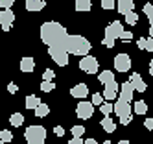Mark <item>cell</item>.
<instances>
[{"mask_svg": "<svg viewBox=\"0 0 153 144\" xmlns=\"http://www.w3.org/2000/svg\"><path fill=\"white\" fill-rule=\"evenodd\" d=\"M68 37V31L63 24L56 20H50V22H45L41 26V41L46 44L48 48H63L65 41Z\"/></svg>", "mask_w": 153, "mask_h": 144, "instance_id": "1", "label": "cell"}, {"mask_svg": "<svg viewBox=\"0 0 153 144\" xmlns=\"http://www.w3.org/2000/svg\"><path fill=\"white\" fill-rule=\"evenodd\" d=\"M63 48L67 50L68 55L72 54V55L85 57V55H89V52H91V43H89V39L83 37V35H70V33H68L67 41H65V44H63Z\"/></svg>", "mask_w": 153, "mask_h": 144, "instance_id": "2", "label": "cell"}, {"mask_svg": "<svg viewBox=\"0 0 153 144\" xmlns=\"http://www.w3.org/2000/svg\"><path fill=\"white\" fill-rule=\"evenodd\" d=\"M24 139L28 144H45L46 140V129L42 126H30L24 131Z\"/></svg>", "mask_w": 153, "mask_h": 144, "instance_id": "3", "label": "cell"}, {"mask_svg": "<svg viewBox=\"0 0 153 144\" xmlns=\"http://www.w3.org/2000/svg\"><path fill=\"white\" fill-rule=\"evenodd\" d=\"M79 69L87 74H96L98 70H100V63H98L96 57H92V55H85V57H81L79 61Z\"/></svg>", "mask_w": 153, "mask_h": 144, "instance_id": "4", "label": "cell"}, {"mask_svg": "<svg viewBox=\"0 0 153 144\" xmlns=\"http://www.w3.org/2000/svg\"><path fill=\"white\" fill-rule=\"evenodd\" d=\"M48 52H50V57L56 61L59 66H67L68 65L70 57H68V54H67L65 48H48Z\"/></svg>", "mask_w": 153, "mask_h": 144, "instance_id": "5", "label": "cell"}, {"mask_svg": "<svg viewBox=\"0 0 153 144\" xmlns=\"http://www.w3.org/2000/svg\"><path fill=\"white\" fill-rule=\"evenodd\" d=\"M114 70L116 72H129L131 70V57L127 54H118L114 57Z\"/></svg>", "mask_w": 153, "mask_h": 144, "instance_id": "6", "label": "cell"}, {"mask_svg": "<svg viewBox=\"0 0 153 144\" xmlns=\"http://www.w3.org/2000/svg\"><path fill=\"white\" fill-rule=\"evenodd\" d=\"M133 93H135L133 85H131L129 81H126V83L120 85V91H118V100H120V102H126V104L133 102Z\"/></svg>", "mask_w": 153, "mask_h": 144, "instance_id": "7", "label": "cell"}, {"mask_svg": "<svg viewBox=\"0 0 153 144\" xmlns=\"http://www.w3.org/2000/svg\"><path fill=\"white\" fill-rule=\"evenodd\" d=\"M122 31H124V26H122V22L120 20H113L111 24H109L105 28V37L109 39H120V35H122Z\"/></svg>", "mask_w": 153, "mask_h": 144, "instance_id": "8", "label": "cell"}, {"mask_svg": "<svg viewBox=\"0 0 153 144\" xmlns=\"http://www.w3.org/2000/svg\"><path fill=\"white\" fill-rule=\"evenodd\" d=\"M92 113H94V105H92V102H79L78 107H76V115H78L81 120L91 118Z\"/></svg>", "mask_w": 153, "mask_h": 144, "instance_id": "9", "label": "cell"}, {"mask_svg": "<svg viewBox=\"0 0 153 144\" xmlns=\"http://www.w3.org/2000/svg\"><path fill=\"white\" fill-rule=\"evenodd\" d=\"M13 20H15V13L11 9H6V11H0V26H2L4 31H9L13 26Z\"/></svg>", "mask_w": 153, "mask_h": 144, "instance_id": "10", "label": "cell"}, {"mask_svg": "<svg viewBox=\"0 0 153 144\" xmlns=\"http://www.w3.org/2000/svg\"><path fill=\"white\" fill-rule=\"evenodd\" d=\"M113 113L122 120V118H127V116H131V104H126V102H118L113 105Z\"/></svg>", "mask_w": 153, "mask_h": 144, "instance_id": "11", "label": "cell"}, {"mask_svg": "<svg viewBox=\"0 0 153 144\" xmlns=\"http://www.w3.org/2000/svg\"><path fill=\"white\" fill-rule=\"evenodd\" d=\"M129 83L133 85V89H135V91H138V93H144L146 89H148L146 81L142 80V76H140L138 72H133V74H131V80H129Z\"/></svg>", "mask_w": 153, "mask_h": 144, "instance_id": "12", "label": "cell"}, {"mask_svg": "<svg viewBox=\"0 0 153 144\" xmlns=\"http://www.w3.org/2000/svg\"><path fill=\"white\" fill-rule=\"evenodd\" d=\"M70 96L79 98V100H85L87 96H89V87H87L85 83H78V85H74V87L70 89Z\"/></svg>", "mask_w": 153, "mask_h": 144, "instance_id": "13", "label": "cell"}, {"mask_svg": "<svg viewBox=\"0 0 153 144\" xmlns=\"http://www.w3.org/2000/svg\"><path fill=\"white\" fill-rule=\"evenodd\" d=\"M118 91H120V85H118L116 81L109 83V85L105 87V91H103V100H107V102H111V100L118 98Z\"/></svg>", "mask_w": 153, "mask_h": 144, "instance_id": "14", "label": "cell"}, {"mask_svg": "<svg viewBox=\"0 0 153 144\" xmlns=\"http://www.w3.org/2000/svg\"><path fill=\"white\" fill-rule=\"evenodd\" d=\"M98 81L107 87L109 83L116 81V80H114V72H111V70H103V72H100V74H98Z\"/></svg>", "mask_w": 153, "mask_h": 144, "instance_id": "15", "label": "cell"}, {"mask_svg": "<svg viewBox=\"0 0 153 144\" xmlns=\"http://www.w3.org/2000/svg\"><path fill=\"white\" fill-rule=\"evenodd\" d=\"M133 7H135V4L131 2V0H120V2L116 4V9L120 11V13H124V15L131 13V11H133Z\"/></svg>", "mask_w": 153, "mask_h": 144, "instance_id": "16", "label": "cell"}, {"mask_svg": "<svg viewBox=\"0 0 153 144\" xmlns=\"http://www.w3.org/2000/svg\"><path fill=\"white\" fill-rule=\"evenodd\" d=\"M33 69H35L33 57H22L20 59V70L22 72H33Z\"/></svg>", "mask_w": 153, "mask_h": 144, "instance_id": "17", "label": "cell"}, {"mask_svg": "<svg viewBox=\"0 0 153 144\" xmlns=\"http://www.w3.org/2000/svg\"><path fill=\"white\" fill-rule=\"evenodd\" d=\"M42 102L37 98V96H33V94H30V96H26V102H24V105H26V109H37L39 105H41Z\"/></svg>", "mask_w": 153, "mask_h": 144, "instance_id": "18", "label": "cell"}, {"mask_svg": "<svg viewBox=\"0 0 153 144\" xmlns=\"http://www.w3.org/2000/svg\"><path fill=\"white\" fill-rule=\"evenodd\" d=\"M42 7H45L42 0H26V9L28 11H41Z\"/></svg>", "mask_w": 153, "mask_h": 144, "instance_id": "19", "label": "cell"}, {"mask_svg": "<svg viewBox=\"0 0 153 144\" xmlns=\"http://www.w3.org/2000/svg\"><path fill=\"white\" fill-rule=\"evenodd\" d=\"M102 128H103V131H107V133H114V131H116V124L111 120V116H103Z\"/></svg>", "mask_w": 153, "mask_h": 144, "instance_id": "20", "label": "cell"}, {"mask_svg": "<svg viewBox=\"0 0 153 144\" xmlns=\"http://www.w3.org/2000/svg\"><path fill=\"white\" fill-rule=\"evenodd\" d=\"M92 4L91 0H78L76 2V11H79V13H87V11H91Z\"/></svg>", "mask_w": 153, "mask_h": 144, "instance_id": "21", "label": "cell"}, {"mask_svg": "<svg viewBox=\"0 0 153 144\" xmlns=\"http://www.w3.org/2000/svg\"><path fill=\"white\" fill-rule=\"evenodd\" d=\"M133 111L137 115H146L148 113V104L144 102V100H137L135 105H133Z\"/></svg>", "mask_w": 153, "mask_h": 144, "instance_id": "22", "label": "cell"}, {"mask_svg": "<svg viewBox=\"0 0 153 144\" xmlns=\"http://www.w3.org/2000/svg\"><path fill=\"white\" fill-rule=\"evenodd\" d=\"M9 124H11V126H15V128L22 126V124H24V116L20 115V113H13L11 116H9Z\"/></svg>", "mask_w": 153, "mask_h": 144, "instance_id": "23", "label": "cell"}, {"mask_svg": "<svg viewBox=\"0 0 153 144\" xmlns=\"http://www.w3.org/2000/svg\"><path fill=\"white\" fill-rule=\"evenodd\" d=\"M48 113H50V107H48L46 104H41V105L35 109V116H39V118H45V116H48Z\"/></svg>", "mask_w": 153, "mask_h": 144, "instance_id": "24", "label": "cell"}, {"mask_svg": "<svg viewBox=\"0 0 153 144\" xmlns=\"http://www.w3.org/2000/svg\"><path fill=\"white\" fill-rule=\"evenodd\" d=\"M126 22L129 26H135L137 22H138V13H135V11H131V13L126 15Z\"/></svg>", "mask_w": 153, "mask_h": 144, "instance_id": "25", "label": "cell"}, {"mask_svg": "<svg viewBox=\"0 0 153 144\" xmlns=\"http://www.w3.org/2000/svg\"><path fill=\"white\" fill-rule=\"evenodd\" d=\"M0 140H2V142H11V140H13V133L7 131V129L0 131Z\"/></svg>", "mask_w": 153, "mask_h": 144, "instance_id": "26", "label": "cell"}, {"mask_svg": "<svg viewBox=\"0 0 153 144\" xmlns=\"http://www.w3.org/2000/svg\"><path fill=\"white\" fill-rule=\"evenodd\" d=\"M100 111H102V115H103V116H109V115L113 113V105L109 104V102H105V104L100 105Z\"/></svg>", "mask_w": 153, "mask_h": 144, "instance_id": "27", "label": "cell"}, {"mask_svg": "<svg viewBox=\"0 0 153 144\" xmlns=\"http://www.w3.org/2000/svg\"><path fill=\"white\" fill-rule=\"evenodd\" d=\"M83 133H85V128H83V126H74V128H72V135H74V139H81Z\"/></svg>", "mask_w": 153, "mask_h": 144, "instance_id": "28", "label": "cell"}, {"mask_svg": "<svg viewBox=\"0 0 153 144\" xmlns=\"http://www.w3.org/2000/svg\"><path fill=\"white\" fill-rule=\"evenodd\" d=\"M53 78H56V72L50 70V69H46V70H45V74H42V80L48 81V83H53Z\"/></svg>", "mask_w": 153, "mask_h": 144, "instance_id": "29", "label": "cell"}, {"mask_svg": "<svg viewBox=\"0 0 153 144\" xmlns=\"http://www.w3.org/2000/svg\"><path fill=\"white\" fill-rule=\"evenodd\" d=\"M102 104H105V100H103V94H100V93L92 94V105H102Z\"/></svg>", "mask_w": 153, "mask_h": 144, "instance_id": "30", "label": "cell"}, {"mask_svg": "<svg viewBox=\"0 0 153 144\" xmlns=\"http://www.w3.org/2000/svg\"><path fill=\"white\" fill-rule=\"evenodd\" d=\"M53 89H56V85H53V83H48V81H42L41 83V91L42 93H50V91H53Z\"/></svg>", "mask_w": 153, "mask_h": 144, "instance_id": "31", "label": "cell"}, {"mask_svg": "<svg viewBox=\"0 0 153 144\" xmlns=\"http://www.w3.org/2000/svg\"><path fill=\"white\" fill-rule=\"evenodd\" d=\"M144 13H146V17H148L149 22H151V20H153V6H151V4H146V6H144Z\"/></svg>", "mask_w": 153, "mask_h": 144, "instance_id": "32", "label": "cell"}, {"mask_svg": "<svg viewBox=\"0 0 153 144\" xmlns=\"http://www.w3.org/2000/svg\"><path fill=\"white\" fill-rule=\"evenodd\" d=\"M11 6H13V0H0V7H2V11L11 9Z\"/></svg>", "mask_w": 153, "mask_h": 144, "instance_id": "33", "label": "cell"}, {"mask_svg": "<svg viewBox=\"0 0 153 144\" xmlns=\"http://www.w3.org/2000/svg\"><path fill=\"white\" fill-rule=\"evenodd\" d=\"M102 7H103V9H114V7H116V2H113V0H103V2H102Z\"/></svg>", "mask_w": 153, "mask_h": 144, "instance_id": "34", "label": "cell"}, {"mask_svg": "<svg viewBox=\"0 0 153 144\" xmlns=\"http://www.w3.org/2000/svg\"><path fill=\"white\" fill-rule=\"evenodd\" d=\"M120 39H124V41H131V39H133V33H131L129 30H124V31H122V35H120Z\"/></svg>", "mask_w": 153, "mask_h": 144, "instance_id": "35", "label": "cell"}, {"mask_svg": "<svg viewBox=\"0 0 153 144\" xmlns=\"http://www.w3.org/2000/svg\"><path fill=\"white\" fill-rule=\"evenodd\" d=\"M102 44H103V46H107V48H113V46H114V41H113V39H109V37H103Z\"/></svg>", "mask_w": 153, "mask_h": 144, "instance_id": "36", "label": "cell"}, {"mask_svg": "<svg viewBox=\"0 0 153 144\" xmlns=\"http://www.w3.org/2000/svg\"><path fill=\"white\" fill-rule=\"evenodd\" d=\"M137 46H138L140 50H146V39H144V37H140V39L137 41Z\"/></svg>", "mask_w": 153, "mask_h": 144, "instance_id": "37", "label": "cell"}, {"mask_svg": "<svg viewBox=\"0 0 153 144\" xmlns=\"http://www.w3.org/2000/svg\"><path fill=\"white\" fill-rule=\"evenodd\" d=\"M53 133H56L57 137H63V135H65V129H63L61 126H56V128H53Z\"/></svg>", "mask_w": 153, "mask_h": 144, "instance_id": "38", "label": "cell"}, {"mask_svg": "<svg viewBox=\"0 0 153 144\" xmlns=\"http://www.w3.org/2000/svg\"><path fill=\"white\" fill-rule=\"evenodd\" d=\"M7 91H9V93H11V94H15V93L19 91V87H17V85H15V83L11 81V83H9V85H7Z\"/></svg>", "mask_w": 153, "mask_h": 144, "instance_id": "39", "label": "cell"}, {"mask_svg": "<svg viewBox=\"0 0 153 144\" xmlns=\"http://www.w3.org/2000/svg\"><path fill=\"white\" fill-rule=\"evenodd\" d=\"M144 126H146V129L151 131V129H153V118H146V120H144Z\"/></svg>", "mask_w": 153, "mask_h": 144, "instance_id": "40", "label": "cell"}, {"mask_svg": "<svg viewBox=\"0 0 153 144\" xmlns=\"http://www.w3.org/2000/svg\"><path fill=\"white\" fill-rule=\"evenodd\" d=\"M146 50H153V37H149V39H146Z\"/></svg>", "mask_w": 153, "mask_h": 144, "instance_id": "41", "label": "cell"}, {"mask_svg": "<svg viewBox=\"0 0 153 144\" xmlns=\"http://www.w3.org/2000/svg\"><path fill=\"white\" fill-rule=\"evenodd\" d=\"M83 142H85V140H83V139H74V137H72V139H70V142H68V144H83Z\"/></svg>", "mask_w": 153, "mask_h": 144, "instance_id": "42", "label": "cell"}, {"mask_svg": "<svg viewBox=\"0 0 153 144\" xmlns=\"http://www.w3.org/2000/svg\"><path fill=\"white\" fill-rule=\"evenodd\" d=\"M83 144H98V142H96V140H94V139H87V140H85V142H83Z\"/></svg>", "mask_w": 153, "mask_h": 144, "instance_id": "43", "label": "cell"}, {"mask_svg": "<svg viewBox=\"0 0 153 144\" xmlns=\"http://www.w3.org/2000/svg\"><path fill=\"white\" fill-rule=\"evenodd\" d=\"M149 74L153 76V59H151V63H149Z\"/></svg>", "mask_w": 153, "mask_h": 144, "instance_id": "44", "label": "cell"}, {"mask_svg": "<svg viewBox=\"0 0 153 144\" xmlns=\"http://www.w3.org/2000/svg\"><path fill=\"white\" fill-rule=\"evenodd\" d=\"M149 37H153V26H149Z\"/></svg>", "mask_w": 153, "mask_h": 144, "instance_id": "45", "label": "cell"}, {"mask_svg": "<svg viewBox=\"0 0 153 144\" xmlns=\"http://www.w3.org/2000/svg\"><path fill=\"white\" fill-rule=\"evenodd\" d=\"M118 144H131V142H129V140H120Z\"/></svg>", "mask_w": 153, "mask_h": 144, "instance_id": "46", "label": "cell"}, {"mask_svg": "<svg viewBox=\"0 0 153 144\" xmlns=\"http://www.w3.org/2000/svg\"><path fill=\"white\" fill-rule=\"evenodd\" d=\"M103 144H113V142H109V140H105V142H103Z\"/></svg>", "mask_w": 153, "mask_h": 144, "instance_id": "47", "label": "cell"}, {"mask_svg": "<svg viewBox=\"0 0 153 144\" xmlns=\"http://www.w3.org/2000/svg\"><path fill=\"white\" fill-rule=\"evenodd\" d=\"M0 144H4V142H2V140H0Z\"/></svg>", "mask_w": 153, "mask_h": 144, "instance_id": "48", "label": "cell"}]
</instances>
